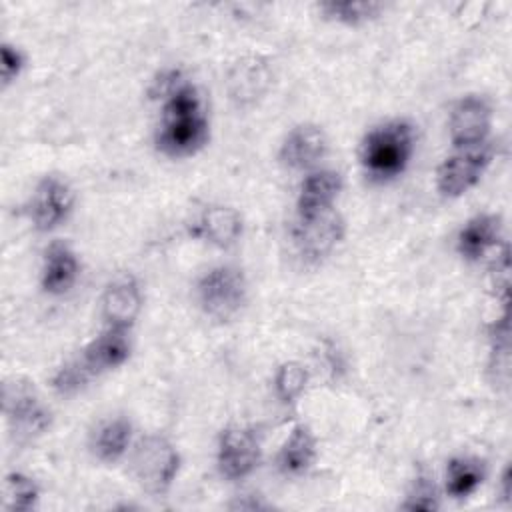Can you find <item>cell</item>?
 I'll return each mask as SVG.
<instances>
[{
  "label": "cell",
  "mask_w": 512,
  "mask_h": 512,
  "mask_svg": "<svg viewBox=\"0 0 512 512\" xmlns=\"http://www.w3.org/2000/svg\"><path fill=\"white\" fill-rule=\"evenodd\" d=\"M154 146L168 158H188L210 138V122L198 88L186 78L162 102Z\"/></svg>",
  "instance_id": "6da1fadb"
},
{
  "label": "cell",
  "mask_w": 512,
  "mask_h": 512,
  "mask_svg": "<svg viewBox=\"0 0 512 512\" xmlns=\"http://www.w3.org/2000/svg\"><path fill=\"white\" fill-rule=\"evenodd\" d=\"M416 150V130L410 120L392 118L372 126L360 142V164L368 180L386 184L402 176Z\"/></svg>",
  "instance_id": "7a4b0ae2"
},
{
  "label": "cell",
  "mask_w": 512,
  "mask_h": 512,
  "mask_svg": "<svg viewBox=\"0 0 512 512\" xmlns=\"http://www.w3.org/2000/svg\"><path fill=\"white\" fill-rule=\"evenodd\" d=\"M194 296L206 318L230 322L248 302L246 274L234 264H216L198 276Z\"/></svg>",
  "instance_id": "3957f363"
},
{
  "label": "cell",
  "mask_w": 512,
  "mask_h": 512,
  "mask_svg": "<svg viewBox=\"0 0 512 512\" xmlns=\"http://www.w3.org/2000/svg\"><path fill=\"white\" fill-rule=\"evenodd\" d=\"M128 460L136 484L150 496H164L172 488L182 462L178 448L162 434L140 436Z\"/></svg>",
  "instance_id": "277c9868"
},
{
  "label": "cell",
  "mask_w": 512,
  "mask_h": 512,
  "mask_svg": "<svg viewBox=\"0 0 512 512\" xmlns=\"http://www.w3.org/2000/svg\"><path fill=\"white\" fill-rule=\"evenodd\" d=\"M2 410L16 444H28L46 434L52 426V412L42 402L34 386L12 378L2 388Z\"/></svg>",
  "instance_id": "5b68a950"
},
{
  "label": "cell",
  "mask_w": 512,
  "mask_h": 512,
  "mask_svg": "<svg viewBox=\"0 0 512 512\" xmlns=\"http://www.w3.org/2000/svg\"><path fill=\"white\" fill-rule=\"evenodd\" d=\"M494 158V146L484 142L474 148L454 150L436 170V188L444 198H460L472 190Z\"/></svg>",
  "instance_id": "8992f818"
},
{
  "label": "cell",
  "mask_w": 512,
  "mask_h": 512,
  "mask_svg": "<svg viewBox=\"0 0 512 512\" xmlns=\"http://www.w3.org/2000/svg\"><path fill=\"white\" fill-rule=\"evenodd\" d=\"M262 448L256 432L248 426H226L216 444V468L228 482L246 480L260 464Z\"/></svg>",
  "instance_id": "52a82bcc"
},
{
  "label": "cell",
  "mask_w": 512,
  "mask_h": 512,
  "mask_svg": "<svg viewBox=\"0 0 512 512\" xmlns=\"http://www.w3.org/2000/svg\"><path fill=\"white\" fill-rule=\"evenodd\" d=\"M74 202V190L64 178L56 174L42 176L34 186V192L26 206L34 230L52 232L62 226L70 218Z\"/></svg>",
  "instance_id": "ba28073f"
},
{
  "label": "cell",
  "mask_w": 512,
  "mask_h": 512,
  "mask_svg": "<svg viewBox=\"0 0 512 512\" xmlns=\"http://www.w3.org/2000/svg\"><path fill=\"white\" fill-rule=\"evenodd\" d=\"M346 232L344 218L334 210H326L314 218L298 220L292 226V240L296 246V252L306 262H320L332 250L342 242Z\"/></svg>",
  "instance_id": "9c48e42d"
},
{
  "label": "cell",
  "mask_w": 512,
  "mask_h": 512,
  "mask_svg": "<svg viewBox=\"0 0 512 512\" xmlns=\"http://www.w3.org/2000/svg\"><path fill=\"white\" fill-rule=\"evenodd\" d=\"M492 130V106L480 94H466L454 102L448 118V134L454 150L488 142Z\"/></svg>",
  "instance_id": "30bf717a"
},
{
  "label": "cell",
  "mask_w": 512,
  "mask_h": 512,
  "mask_svg": "<svg viewBox=\"0 0 512 512\" xmlns=\"http://www.w3.org/2000/svg\"><path fill=\"white\" fill-rule=\"evenodd\" d=\"M130 328L120 326H104L82 350L76 358L80 368L88 374L90 380L120 368L128 362L132 354V338Z\"/></svg>",
  "instance_id": "8fae6325"
},
{
  "label": "cell",
  "mask_w": 512,
  "mask_h": 512,
  "mask_svg": "<svg viewBox=\"0 0 512 512\" xmlns=\"http://www.w3.org/2000/svg\"><path fill=\"white\" fill-rule=\"evenodd\" d=\"M144 304L140 282L134 274H120L112 278L100 296V316L104 326L130 328L138 320Z\"/></svg>",
  "instance_id": "7c38bea8"
},
{
  "label": "cell",
  "mask_w": 512,
  "mask_h": 512,
  "mask_svg": "<svg viewBox=\"0 0 512 512\" xmlns=\"http://www.w3.org/2000/svg\"><path fill=\"white\" fill-rule=\"evenodd\" d=\"M328 152V138L318 124L302 122L288 130L280 148L278 160L284 168L296 172H310Z\"/></svg>",
  "instance_id": "4fadbf2b"
},
{
  "label": "cell",
  "mask_w": 512,
  "mask_h": 512,
  "mask_svg": "<svg viewBox=\"0 0 512 512\" xmlns=\"http://www.w3.org/2000/svg\"><path fill=\"white\" fill-rule=\"evenodd\" d=\"M244 232L242 216L236 208L226 204L206 206L188 226V236L192 240H202L214 248H232Z\"/></svg>",
  "instance_id": "5bb4252c"
},
{
  "label": "cell",
  "mask_w": 512,
  "mask_h": 512,
  "mask_svg": "<svg viewBox=\"0 0 512 512\" xmlns=\"http://www.w3.org/2000/svg\"><path fill=\"white\" fill-rule=\"evenodd\" d=\"M504 242V224L498 214L482 212L466 220L456 234V252L466 262H480Z\"/></svg>",
  "instance_id": "9a60e30c"
},
{
  "label": "cell",
  "mask_w": 512,
  "mask_h": 512,
  "mask_svg": "<svg viewBox=\"0 0 512 512\" xmlns=\"http://www.w3.org/2000/svg\"><path fill=\"white\" fill-rule=\"evenodd\" d=\"M344 180L338 170L332 168H314L300 182L298 198H296V218L306 220L314 218L330 208L338 194L342 192Z\"/></svg>",
  "instance_id": "2e32d148"
},
{
  "label": "cell",
  "mask_w": 512,
  "mask_h": 512,
  "mask_svg": "<svg viewBox=\"0 0 512 512\" xmlns=\"http://www.w3.org/2000/svg\"><path fill=\"white\" fill-rule=\"evenodd\" d=\"M80 276V260L78 254L70 248V244L62 240H54L46 246L42 268H40V288L48 296H64L68 294Z\"/></svg>",
  "instance_id": "e0dca14e"
},
{
  "label": "cell",
  "mask_w": 512,
  "mask_h": 512,
  "mask_svg": "<svg viewBox=\"0 0 512 512\" xmlns=\"http://www.w3.org/2000/svg\"><path fill=\"white\" fill-rule=\"evenodd\" d=\"M318 448H316V436L310 430L308 424L300 422L294 424L286 440L276 452V468L280 474L296 478L306 474L312 464L316 462Z\"/></svg>",
  "instance_id": "ac0fdd59"
},
{
  "label": "cell",
  "mask_w": 512,
  "mask_h": 512,
  "mask_svg": "<svg viewBox=\"0 0 512 512\" xmlns=\"http://www.w3.org/2000/svg\"><path fill=\"white\" fill-rule=\"evenodd\" d=\"M134 424L126 416H114L96 426L90 436V452L102 464L120 462L132 448Z\"/></svg>",
  "instance_id": "d6986e66"
},
{
  "label": "cell",
  "mask_w": 512,
  "mask_h": 512,
  "mask_svg": "<svg viewBox=\"0 0 512 512\" xmlns=\"http://www.w3.org/2000/svg\"><path fill=\"white\" fill-rule=\"evenodd\" d=\"M486 480V464L476 456H454L446 462L444 490L454 500L472 496Z\"/></svg>",
  "instance_id": "ffe728a7"
},
{
  "label": "cell",
  "mask_w": 512,
  "mask_h": 512,
  "mask_svg": "<svg viewBox=\"0 0 512 512\" xmlns=\"http://www.w3.org/2000/svg\"><path fill=\"white\" fill-rule=\"evenodd\" d=\"M310 382L308 368L298 360H284L272 376V390L282 406H294Z\"/></svg>",
  "instance_id": "44dd1931"
},
{
  "label": "cell",
  "mask_w": 512,
  "mask_h": 512,
  "mask_svg": "<svg viewBox=\"0 0 512 512\" xmlns=\"http://www.w3.org/2000/svg\"><path fill=\"white\" fill-rule=\"evenodd\" d=\"M318 10L328 20L346 26H360L368 20H374L384 10V4L374 0H328L320 2Z\"/></svg>",
  "instance_id": "7402d4cb"
},
{
  "label": "cell",
  "mask_w": 512,
  "mask_h": 512,
  "mask_svg": "<svg viewBox=\"0 0 512 512\" xmlns=\"http://www.w3.org/2000/svg\"><path fill=\"white\" fill-rule=\"evenodd\" d=\"M40 500V486L38 482L20 472L12 470L4 478V496H2V506L8 512H30L38 506Z\"/></svg>",
  "instance_id": "603a6c76"
},
{
  "label": "cell",
  "mask_w": 512,
  "mask_h": 512,
  "mask_svg": "<svg viewBox=\"0 0 512 512\" xmlns=\"http://www.w3.org/2000/svg\"><path fill=\"white\" fill-rule=\"evenodd\" d=\"M410 512H434L440 508V492L434 478L428 472H418L410 484L406 500L400 506Z\"/></svg>",
  "instance_id": "cb8c5ba5"
},
{
  "label": "cell",
  "mask_w": 512,
  "mask_h": 512,
  "mask_svg": "<svg viewBox=\"0 0 512 512\" xmlns=\"http://www.w3.org/2000/svg\"><path fill=\"white\" fill-rule=\"evenodd\" d=\"M92 380L88 378V374L80 368V364L76 362V358L64 362L52 376L50 386L58 396H74L80 390H84Z\"/></svg>",
  "instance_id": "d4e9b609"
},
{
  "label": "cell",
  "mask_w": 512,
  "mask_h": 512,
  "mask_svg": "<svg viewBox=\"0 0 512 512\" xmlns=\"http://www.w3.org/2000/svg\"><path fill=\"white\" fill-rule=\"evenodd\" d=\"M26 66V54L14 46L4 42L0 48V80H2V88H8L12 82H16V78L22 74Z\"/></svg>",
  "instance_id": "484cf974"
},
{
  "label": "cell",
  "mask_w": 512,
  "mask_h": 512,
  "mask_svg": "<svg viewBox=\"0 0 512 512\" xmlns=\"http://www.w3.org/2000/svg\"><path fill=\"white\" fill-rule=\"evenodd\" d=\"M186 80V74L182 68L178 66H168V68H162L150 82L148 86V96L150 100H156V102H162L180 82Z\"/></svg>",
  "instance_id": "4316f807"
},
{
  "label": "cell",
  "mask_w": 512,
  "mask_h": 512,
  "mask_svg": "<svg viewBox=\"0 0 512 512\" xmlns=\"http://www.w3.org/2000/svg\"><path fill=\"white\" fill-rule=\"evenodd\" d=\"M510 482H512V470H510V466H506L502 472V478H500V490H502L504 502H510Z\"/></svg>",
  "instance_id": "83f0119b"
}]
</instances>
